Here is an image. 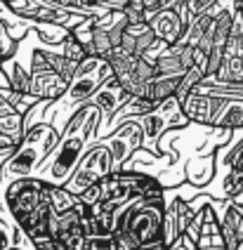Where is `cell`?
<instances>
[{"label": "cell", "mask_w": 243, "mask_h": 250, "mask_svg": "<svg viewBox=\"0 0 243 250\" xmlns=\"http://www.w3.org/2000/svg\"><path fill=\"white\" fill-rule=\"evenodd\" d=\"M101 123V113L95 104H83L76 116L66 123L59 144L52 149V153L45 158L40 167L36 170L33 177L43 180L45 184H52V187H64L69 177L73 175L76 166L81 163V158L85 156L97 142V130Z\"/></svg>", "instance_id": "6da1fadb"}, {"label": "cell", "mask_w": 243, "mask_h": 250, "mask_svg": "<svg viewBox=\"0 0 243 250\" xmlns=\"http://www.w3.org/2000/svg\"><path fill=\"white\" fill-rule=\"evenodd\" d=\"M111 76H114V71H111L109 62H106L104 57L87 55L85 59L78 64V69L73 73V78L69 81L66 90H64L57 99L50 102V106L45 109L43 121L52 123L59 132H64L66 123L76 116V111H78L83 104H87L90 97L97 92V87H100L104 81H109Z\"/></svg>", "instance_id": "7a4b0ae2"}, {"label": "cell", "mask_w": 243, "mask_h": 250, "mask_svg": "<svg viewBox=\"0 0 243 250\" xmlns=\"http://www.w3.org/2000/svg\"><path fill=\"white\" fill-rule=\"evenodd\" d=\"M59 137H61V132L47 121H40V123H36L33 127L26 130V135L17 144L15 153L2 166V172H0V198H5V189L10 187V182H15L17 177H33L36 175L40 163L59 144Z\"/></svg>", "instance_id": "3957f363"}, {"label": "cell", "mask_w": 243, "mask_h": 250, "mask_svg": "<svg viewBox=\"0 0 243 250\" xmlns=\"http://www.w3.org/2000/svg\"><path fill=\"white\" fill-rule=\"evenodd\" d=\"M137 121L142 123V130H144V149H149L156 156H161L158 142H161V137L168 130H182V127L191 125V121L186 118L184 109H182V102L175 95L163 99L154 111L144 113L142 118H137Z\"/></svg>", "instance_id": "277c9868"}, {"label": "cell", "mask_w": 243, "mask_h": 250, "mask_svg": "<svg viewBox=\"0 0 243 250\" xmlns=\"http://www.w3.org/2000/svg\"><path fill=\"white\" fill-rule=\"evenodd\" d=\"M111 172H116L111 146L106 144V139H100V142L81 158V163L76 166L73 175L69 177V182H66L64 187H66L73 196H81L85 189H90L92 184H97V182L104 180V177L111 175Z\"/></svg>", "instance_id": "5b68a950"}, {"label": "cell", "mask_w": 243, "mask_h": 250, "mask_svg": "<svg viewBox=\"0 0 243 250\" xmlns=\"http://www.w3.org/2000/svg\"><path fill=\"white\" fill-rule=\"evenodd\" d=\"M106 62H109V66L114 71L116 81L123 85L130 95H140L142 97L146 83L156 76V66L154 64H149L144 57L125 52L121 45L111 50V55L106 57Z\"/></svg>", "instance_id": "8992f818"}, {"label": "cell", "mask_w": 243, "mask_h": 250, "mask_svg": "<svg viewBox=\"0 0 243 250\" xmlns=\"http://www.w3.org/2000/svg\"><path fill=\"white\" fill-rule=\"evenodd\" d=\"M47 198H50L47 196V184L43 180H38V177H17L5 189V201H7L10 212L15 215V220L19 224Z\"/></svg>", "instance_id": "52a82bcc"}, {"label": "cell", "mask_w": 243, "mask_h": 250, "mask_svg": "<svg viewBox=\"0 0 243 250\" xmlns=\"http://www.w3.org/2000/svg\"><path fill=\"white\" fill-rule=\"evenodd\" d=\"M66 81L52 69V64L47 62L43 52V41L36 45L33 55H31V95L38 99H57L66 90Z\"/></svg>", "instance_id": "ba28073f"}, {"label": "cell", "mask_w": 243, "mask_h": 250, "mask_svg": "<svg viewBox=\"0 0 243 250\" xmlns=\"http://www.w3.org/2000/svg\"><path fill=\"white\" fill-rule=\"evenodd\" d=\"M130 97H132V95L116 81V76H111L109 81H104V83L97 87V92L90 97V104H95L101 113V123H100V130H97V137L100 139H104L109 135L111 118L118 113V109H121Z\"/></svg>", "instance_id": "9c48e42d"}, {"label": "cell", "mask_w": 243, "mask_h": 250, "mask_svg": "<svg viewBox=\"0 0 243 250\" xmlns=\"http://www.w3.org/2000/svg\"><path fill=\"white\" fill-rule=\"evenodd\" d=\"M210 206L220 220L227 250H239L243 243V206L236 198H210Z\"/></svg>", "instance_id": "30bf717a"}, {"label": "cell", "mask_w": 243, "mask_h": 250, "mask_svg": "<svg viewBox=\"0 0 243 250\" xmlns=\"http://www.w3.org/2000/svg\"><path fill=\"white\" fill-rule=\"evenodd\" d=\"M106 139V144L111 146V156H114V167L116 170H121L123 163L128 161L132 153L137 151V149H142L144 146V130H142V123L137 121V118H130L125 123H121L116 127L114 132L109 135Z\"/></svg>", "instance_id": "8fae6325"}, {"label": "cell", "mask_w": 243, "mask_h": 250, "mask_svg": "<svg viewBox=\"0 0 243 250\" xmlns=\"http://www.w3.org/2000/svg\"><path fill=\"white\" fill-rule=\"evenodd\" d=\"M224 102H227V99L213 97V95H203V92L191 90V92L186 95V99L182 102V109H184L186 118L194 125H213L215 116L220 113Z\"/></svg>", "instance_id": "7c38bea8"}, {"label": "cell", "mask_w": 243, "mask_h": 250, "mask_svg": "<svg viewBox=\"0 0 243 250\" xmlns=\"http://www.w3.org/2000/svg\"><path fill=\"white\" fill-rule=\"evenodd\" d=\"M149 26L154 28L156 38L165 41L168 45H175V42L182 38L186 28V21L182 19V14L177 12L175 7H165V10H158V12H151L146 17Z\"/></svg>", "instance_id": "4fadbf2b"}, {"label": "cell", "mask_w": 243, "mask_h": 250, "mask_svg": "<svg viewBox=\"0 0 243 250\" xmlns=\"http://www.w3.org/2000/svg\"><path fill=\"white\" fill-rule=\"evenodd\" d=\"M156 42V33L149 26V21H140V24H128L121 38V47L130 52V55L142 57L151 45Z\"/></svg>", "instance_id": "5bb4252c"}, {"label": "cell", "mask_w": 243, "mask_h": 250, "mask_svg": "<svg viewBox=\"0 0 243 250\" xmlns=\"http://www.w3.org/2000/svg\"><path fill=\"white\" fill-rule=\"evenodd\" d=\"M184 175L189 184L205 187L215 177V153H196L184 167Z\"/></svg>", "instance_id": "9a60e30c"}, {"label": "cell", "mask_w": 243, "mask_h": 250, "mask_svg": "<svg viewBox=\"0 0 243 250\" xmlns=\"http://www.w3.org/2000/svg\"><path fill=\"white\" fill-rule=\"evenodd\" d=\"M180 81H182V76H165V73H156V76H154V78L146 83L142 97H149L151 102L161 104L163 99L172 97V95L177 92V85H180Z\"/></svg>", "instance_id": "2e32d148"}, {"label": "cell", "mask_w": 243, "mask_h": 250, "mask_svg": "<svg viewBox=\"0 0 243 250\" xmlns=\"http://www.w3.org/2000/svg\"><path fill=\"white\" fill-rule=\"evenodd\" d=\"M215 127H227V130H239L243 127V99H227L222 104L220 113L213 121Z\"/></svg>", "instance_id": "e0dca14e"}, {"label": "cell", "mask_w": 243, "mask_h": 250, "mask_svg": "<svg viewBox=\"0 0 243 250\" xmlns=\"http://www.w3.org/2000/svg\"><path fill=\"white\" fill-rule=\"evenodd\" d=\"M0 132H2V135H10V137L19 144L21 137L26 135V127H24V113L15 111V113L2 116V118H0Z\"/></svg>", "instance_id": "ac0fdd59"}, {"label": "cell", "mask_w": 243, "mask_h": 250, "mask_svg": "<svg viewBox=\"0 0 243 250\" xmlns=\"http://www.w3.org/2000/svg\"><path fill=\"white\" fill-rule=\"evenodd\" d=\"M47 196H50V203L57 212L71 210L76 206V201H78V196H73L66 187H52V184H47Z\"/></svg>", "instance_id": "d6986e66"}, {"label": "cell", "mask_w": 243, "mask_h": 250, "mask_svg": "<svg viewBox=\"0 0 243 250\" xmlns=\"http://www.w3.org/2000/svg\"><path fill=\"white\" fill-rule=\"evenodd\" d=\"M205 78V71L199 69V66H191V69L186 71L184 76H182V81H180V85H177V92H175V97L180 99V102H184L186 95L196 87V85L201 83Z\"/></svg>", "instance_id": "ffe728a7"}, {"label": "cell", "mask_w": 243, "mask_h": 250, "mask_svg": "<svg viewBox=\"0 0 243 250\" xmlns=\"http://www.w3.org/2000/svg\"><path fill=\"white\" fill-rule=\"evenodd\" d=\"M59 50H61V55L66 57V59H71V62H76V64H81V62L87 57L85 47L76 41V36H73V33H69L64 41L59 42Z\"/></svg>", "instance_id": "44dd1931"}, {"label": "cell", "mask_w": 243, "mask_h": 250, "mask_svg": "<svg viewBox=\"0 0 243 250\" xmlns=\"http://www.w3.org/2000/svg\"><path fill=\"white\" fill-rule=\"evenodd\" d=\"M85 250H118L114 234H87Z\"/></svg>", "instance_id": "7402d4cb"}, {"label": "cell", "mask_w": 243, "mask_h": 250, "mask_svg": "<svg viewBox=\"0 0 243 250\" xmlns=\"http://www.w3.org/2000/svg\"><path fill=\"white\" fill-rule=\"evenodd\" d=\"M15 50H17V41L10 36L7 24L0 21V66H2V62H5L7 57L15 55Z\"/></svg>", "instance_id": "603a6c76"}, {"label": "cell", "mask_w": 243, "mask_h": 250, "mask_svg": "<svg viewBox=\"0 0 243 250\" xmlns=\"http://www.w3.org/2000/svg\"><path fill=\"white\" fill-rule=\"evenodd\" d=\"M17 229H19V227H12L10 222L0 220V250H7L12 243H15Z\"/></svg>", "instance_id": "cb8c5ba5"}, {"label": "cell", "mask_w": 243, "mask_h": 250, "mask_svg": "<svg viewBox=\"0 0 243 250\" xmlns=\"http://www.w3.org/2000/svg\"><path fill=\"white\" fill-rule=\"evenodd\" d=\"M7 250H38V246H36V241H33V238H31L29 234H26V231L19 227V229H17L15 243H12V246H10Z\"/></svg>", "instance_id": "d4e9b609"}, {"label": "cell", "mask_w": 243, "mask_h": 250, "mask_svg": "<svg viewBox=\"0 0 243 250\" xmlns=\"http://www.w3.org/2000/svg\"><path fill=\"white\" fill-rule=\"evenodd\" d=\"M220 0H186V10H189V17H199V14L208 12L210 7H215Z\"/></svg>", "instance_id": "484cf974"}, {"label": "cell", "mask_w": 243, "mask_h": 250, "mask_svg": "<svg viewBox=\"0 0 243 250\" xmlns=\"http://www.w3.org/2000/svg\"><path fill=\"white\" fill-rule=\"evenodd\" d=\"M168 250H199V246H196V241L189 236V234H180V236L172 241L170 246H168Z\"/></svg>", "instance_id": "4316f807"}, {"label": "cell", "mask_w": 243, "mask_h": 250, "mask_svg": "<svg viewBox=\"0 0 243 250\" xmlns=\"http://www.w3.org/2000/svg\"><path fill=\"white\" fill-rule=\"evenodd\" d=\"M15 111H17L15 106H12V104H10L7 99L0 95V118H2V116H7V113H15Z\"/></svg>", "instance_id": "83f0119b"}]
</instances>
